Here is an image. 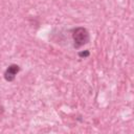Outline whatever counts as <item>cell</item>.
<instances>
[{"label": "cell", "mask_w": 134, "mask_h": 134, "mask_svg": "<svg viewBox=\"0 0 134 134\" xmlns=\"http://www.w3.org/2000/svg\"><path fill=\"white\" fill-rule=\"evenodd\" d=\"M72 40H73V46L75 48H80L86 45L90 41L89 31L85 27H76L72 29Z\"/></svg>", "instance_id": "1"}, {"label": "cell", "mask_w": 134, "mask_h": 134, "mask_svg": "<svg viewBox=\"0 0 134 134\" xmlns=\"http://www.w3.org/2000/svg\"><path fill=\"white\" fill-rule=\"evenodd\" d=\"M20 71V67L17 64H12L7 67V69L4 72V79L7 82H13L17 75V73Z\"/></svg>", "instance_id": "2"}, {"label": "cell", "mask_w": 134, "mask_h": 134, "mask_svg": "<svg viewBox=\"0 0 134 134\" xmlns=\"http://www.w3.org/2000/svg\"><path fill=\"white\" fill-rule=\"evenodd\" d=\"M90 55V51L89 50H84V51H80L79 52V57L80 58H88Z\"/></svg>", "instance_id": "3"}]
</instances>
